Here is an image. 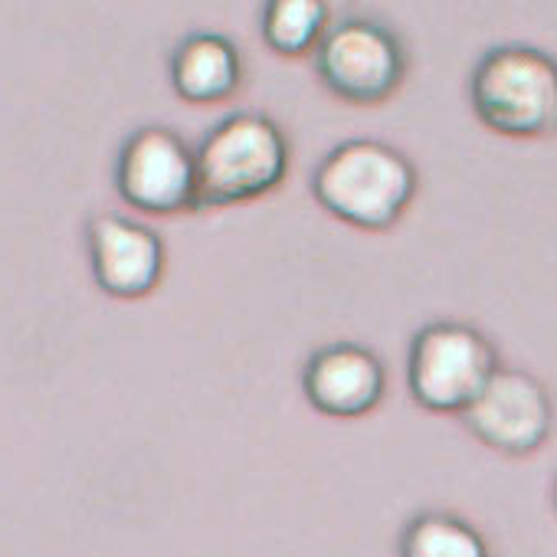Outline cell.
I'll return each instance as SVG.
<instances>
[{"label": "cell", "mask_w": 557, "mask_h": 557, "mask_svg": "<svg viewBox=\"0 0 557 557\" xmlns=\"http://www.w3.org/2000/svg\"><path fill=\"white\" fill-rule=\"evenodd\" d=\"M194 210L230 207L275 190L289 171L286 135L262 112L220 119L194 148Z\"/></svg>", "instance_id": "1"}, {"label": "cell", "mask_w": 557, "mask_h": 557, "mask_svg": "<svg viewBox=\"0 0 557 557\" xmlns=\"http://www.w3.org/2000/svg\"><path fill=\"white\" fill-rule=\"evenodd\" d=\"M312 190L332 216L361 230H387L413 200L417 171L397 148L351 138L325 154Z\"/></svg>", "instance_id": "2"}, {"label": "cell", "mask_w": 557, "mask_h": 557, "mask_svg": "<svg viewBox=\"0 0 557 557\" xmlns=\"http://www.w3.org/2000/svg\"><path fill=\"white\" fill-rule=\"evenodd\" d=\"M472 109L505 138L557 132V60L534 47H495L472 73Z\"/></svg>", "instance_id": "3"}, {"label": "cell", "mask_w": 557, "mask_h": 557, "mask_svg": "<svg viewBox=\"0 0 557 557\" xmlns=\"http://www.w3.org/2000/svg\"><path fill=\"white\" fill-rule=\"evenodd\" d=\"M495 371V348L482 332L462 322L426 325L407 358L410 394L433 413H462Z\"/></svg>", "instance_id": "4"}, {"label": "cell", "mask_w": 557, "mask_h": 557, "mask_svg": "<svg viewBox=\"0 0 557 557\" xmlns=\"http://www.w3.org/2000/svg\"><path fill=\"white\" fill-rule=\"evenodd\" d=\"M315 70L338 99L374 106L397 92L407 73V57L384 24L351 17L325 30L315 47Z\"/></svg>", "instance_id": "5"}, {"label": "cell", "mask_w": 557, "mask_h": 557, "mask_svg": "<svg viewBox=\"0 0 557 557\" xmlns=\"http://www.w3.org/2000/svg\"><path fill=\"white\" fill-rule=\"evenodd\" d=\"M115 184L122 200L141 213L168 216L194 210V151L171 128H138L119 154Z\"/></svg>", "instance_id": "6"}, {"label": "cell", "mask_w": 557, "mask_h": 557, "mask_svg": "<svg viewBox=\"0 0 557 557\" xmlns=\"http://www.w3.org/2000/svg\"><path fill=\"white\" fill-rule=\"evenodd\" d=\"M462 420L485 446L505 456H528L547 440L554 410L537 377L518 368H498L462 410Z\"/></svg>", "instance_id": "7"}, {"label": "cell", "mask_w": 557, "mask_h": 557, "mask_svg": "<svg viewBox=\"0 0 557 557\" xmlns=\"http://www.w3.org/2000/svg\"><path fill=\"white\" fill-rule=\"evenodd\" d=\"M89 259L102 293L115 299H141L161 283L164 243L145 223L99 213L89 223Z\"/></svg>", "instance_id": "8"}, {"label": "cell", "mask_w": 557, "mask_h": 557, "mask_svg": "<svg viewBox=\"0 0 557 557\" xmlns=\"http://www.w3.org/2000/svg\"><path fill=\"white\" fill-rule=\"evenodd\" d=\"M302 387L315 410L348 420L364 417L381 404L387 374L374 351L351 342H338L309 358Z\"/></svg>", "instance_id": "9"}, {"label": "cell", "mask_w": 557, "mask_h": 557, "mask_svg": "<svg viewBox=\"0 0 557 557\" xmlns=\"http://www.w3.org/2000/svg\"><path fill=\"white\" fill-rule=\"evenodd\" d=\"M243 79V60L233 40L220 34H194L171 57V83L184 102L210 106L236 92Z\"/></svg>", "instance_id": "10"}, {"label": "cell", "mask_w": 557, "mask_h": 557, "mask_svg": "<svg viewBox=\"0 0 557 557\" xmlns=\"http://www.w3.org/2000/svg\"><path fill=\"white\" fill-rule=\"evenodd\" d=\"M400 557H488V544L469 521L446 511H423L404 528Z\"/></svg>", "instance_id": "11"}, {"label": "cell", "mask_w": 557, "mask_h": 557, "mask_svg": "<svg viewBox=\"0 0 557 557\" xmlns=\"http://www.w3.org/2000/svg\"><path fill=\"white\" fill-rule=\"evenodd\" d=\"M329 30L322 0H272L262 11V37L278 57H306Z\"/></svg>", "instance_id": "12"}, {"label": "cell", "mask_w": 557, "mask_h": 557, "mask_svg": "<svg viewBox=\"0 0 557 557\" xmlns=\"http://www.w3.org/2000/svg\"><path fill=\"white\" fill-rule=\"evenodd\" d=\"M554 511H557V479H554Z\"/></svg>", "instance_id": "13"}]
</instances>
